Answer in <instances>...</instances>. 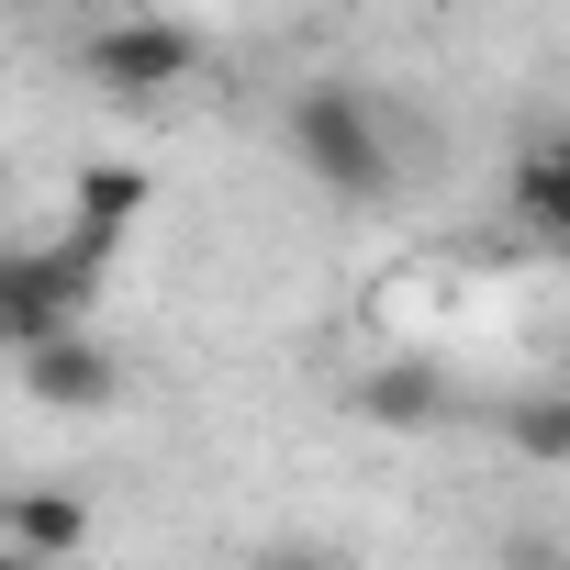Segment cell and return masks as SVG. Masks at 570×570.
Returning a JSON list of instances; mask_svg holds the SVG:
<instances>
[{
	"mask_svg": "<svg viewBox=\"0 0 570 570\" xmlns=\"http://www.w3.org/2000/svg\"><path fill=\"white\" fill-rule=\"evenodd\" d=\"M12 358H23V403H46V414H112V392H124V370L90 325H46Z\"/></svg>",
	"mask_w": 570,
	"mask_h": 570,
	"instance_id": "obj_4",
	"label": "cell"
},
{
	"mask_svg": "<svg viewBox=\"0 0 570 570\" xmlns=\"http://www.w3.org/2000/svg\"><path fill=\"white\" fill-rule=\"evenodd\" d=\"M90 292H101V257L68 235V246H0V347H23L46 325H90Z\"/></svg>",
	"mask_w": 570,
	"mask_h": 570,
	"instance_id": "obj_3",
	"label": "cell"
},
{
	"mask_svg": "<svg viewBox=\"0 0 570 570\" xmlns=\"http://www.w3.org/2000/svg\"><path fill=\"white\" fill-rule=\"evenodd\" d=\"M146 213H157V179H146L135 157H90V168L68 179V235H79L90 257H112Z\"/></svg>",
	"mask_w": 570,
	"mask_h": 570,
	"instance_id": "obj_5",
	"label": "cell"
},
{
	"mask_svg": "<svg viewBox=\"0 0 570 570\" xmlns=\"http://www.w3.org/2000/svg\"><path fill=\"white\" fill-rule=\"evenodd\" d=\"M0 548H12V559H79V548H90V503H79L68 481L0 492Z\"/></svg>",
	"mask_w": 570,
	"mask_h": 570,
	"instance_id": "obj_6",
	"label": "cell"
},
{
	"mask_svg": "<svg viewBox=\"0 0 570 570\" xmlns=\"http://www.w3.org/2000/svg\"><path fill=\"white\" fill-rule=\"evenodd\" d=\"M79 79L112 90V101H168L179 79H202V35L168 23V0H135L124 23H101V35L79 46Z\"/></svg>",
	"mask_w": 570,
	"mask_h": 570,
	"instance_id": "obj_2",
	"label": "cell"
},
{
	"mask_svg": "<svg viewBox=\"0 0 570 570\" xmlns=\"http://www.w3.org/2000/svg\"><path fill=\"white\" fill-rule=\"evenodd\" d=\"M279 146H292V168L336 202H392L403 179V146H392V112L347 79H303L292 101H279Z\"/></svg>",
	"mask_w": 570,
	"mask_h": 570,
	"instance_id": "obj_1",
	"label": "cell"
},
{
	"mask_svg": "<svg viewBox=\"0 0 570 570\" xmlns=\"http://www.w3.org/2000/svg\"><path fill=\"white\" fill-rule=\"evenodd\" d=\"M559 336H570V314H559Z\"/></svg>",
	"mask_w": 570,
	"mask_h": 570,
	"instance_id": "obj_10",
	"label": "cell"
},
{
	"mask_svg": "<svg viewBox=\"0 0 570 570\" xmlns=\"http://www.w3.org/2000/svg\"><path fill=\"white\" fill-rule=\"evenodd\" d=\"M503 448L537 459V470H559L570 459V392H514L503 403Z\"/></svg>",
	"mask_w": 570,
	"mask_h": 570,
	"instance_id": "obj_9",
	"label": "cell"
},
{
	"mask_svg": "<svg viewBox=\"0 0 570 570\" xmlns=\"http://www.w3.org/2000/svg\"><path fill=\"white\" fill-rule=\"evenodd\" d=\"M358 414H370V425H448V381H436L425 358H392V370L358 381Z\"/></svg>",
	"mask_w": 570,
	"mask_h": 570,
	"instance_id": "obj_7",
	"label": "cell"
},
{
	"mask_svg": "<svg viewBox=\"0 0 570 570\" xmlns=\"http://www.w3.org/2000/svg\"><path fill=\"white\" fill-rule=\"evenodd\" d=\"M514 213H525L548 246H570V135H548V146L514 157Z\"/></svg>",
	"mask_w": 570,
	"mask_h": 570,
	"instance_id": "obj_8",
	"label": "cell"
}]
</instances>
